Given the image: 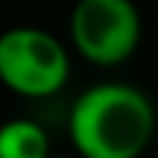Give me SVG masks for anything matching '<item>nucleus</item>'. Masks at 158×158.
Returning a JSON list of instances; mask_svg holds the SVG:
<instances>
[{
	"label": "nucleus",
	"instance_id": "1",
	"mask_svg": "<svg viewBox=\"0 0 158 158\" xmlns=\"http://www.w3.org/2000/svg\"><path fill=\"white\" fill-rule=\"evenodd\" d=\"M152 129L149 97L120 82L88 88L70 111V141L82 158H138L152 141Z\"/></svg>",
	"mask_w": 158,
	"mask_h": 158
},
{
	"label": "nucleus",
	"instance_id": "5",
	"mask_svg": "<svg viewBox=\"0 0 158 158\" xmlns=\"http://www.w3.org/2000/svg\"><path fill=\"white\" fill-rule=\"evenodd\" d=\"M59 158H62V155H59Z\"/></svg>",
	"mask_w": 158,
	"mask_h": 158
},
{
	"label": "nucleus",
	"instance_id": "3",
	"mask_svg": "<svg viewBox=\"0 0 158 158\" xmlns=\"http://www.w3.org/2000/svg\"><path fill=\"white\" fill-rule=\"evenodd\" d=\"M70 38L94 64H120L141 38V15L132 0H79L70 15Z\"/></svg>",
	"mask_w": 158,
	"mask_h": 158
},
{
	"label": "nucleus",
	"instance_id": "2",
	"mask_svg": "<svg viewBox=\"0 0 158 158\" xmlns=\"http://www.w3.org/2000/svg\"><path fill=\"white\" fill-rule=\"evenodd\" d=\"M70 59L50 32L15 27L0 35V79L23 97H50L68 82Z\"/></svg>",
	"mask_w": 158,
	"mask_h": 158
},
{
	"label": "nucleus",
	"instance_id": "4",
	"mask_svg": "<svg viewBox=\"0 0 158 158\" xmlns=\"http://www.w3.org/2000/svg\"><path fill=\"white\" fill-rule=\"evenodd\" d=\"M0 158H50L47 132L32 120H9L0 126Z\"/></svg>",
	"mask_w": 158,
	"mask_h": 158
}]
</instances>
